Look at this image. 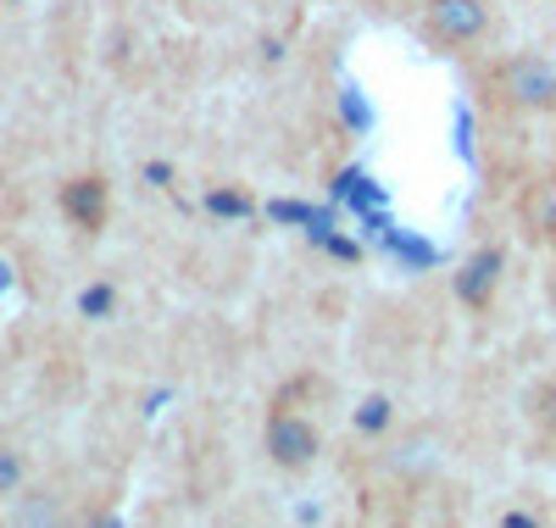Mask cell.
<instances>
[{"instance_id": "cell-13", "label": "cell", "mask_w": 556, "mask_h": 528, "mask_svg": "<svg viewBox=\"0 0 556 528\" xmlns=\"http://www.w3.org/2000/svg\"><path fill=\"white\" fill-rule=\"evenodd\" d=\"M7 284H12V267H7V262H0V290H7Z\"/></svg>"}, {"instance_id": "cell-9", "label": "cell", "mask_w": 556, "mask_h": 528, "mask_svg": "<svg viewBox=\"0 0 556 528\" xmlns=\"http://www.w3.org/2000/svg\"><path fill=\"white\" fill-rule=\"evenodd\" d=\"M78 312L84 317H112L117 312V290H112V284H89V290L78 296Z\"/></svg>"}, {"instance_id": "cell-6", "label": "cell", "mask_w": 556, "mask_h": 528, "mask_svg": "<svg viewBox=\"0 0 556 528\" xmlns=\"http://www.w3.org/2000/svg\"><path fill=\"white\" fill-rule=\"evenodd\" d=\"M523 223L534 234H556V178H540L523 189Z\"/></svg>"}, {"instance_id": "cell-3", "label": "cell", "mask_w": 556, "mask_h": 528, "mask_svg": "<svg viewBox=\"0 0 556 528\" xmlns=\"http://www.w3.org/2000/svg\"><path fill=\"white\" fill-rule=\"evenodd\" d=\"M501 273H506V251H501V246L473 251L468 262H462V273H456V301H462V306H490Z\"/></svg>"}, {"instance_id": "cell-2", "label": "cell", "mask_w": 556, "mask_h": 528, "mask_svg": "<svg viewBox=\"0 0 556 528\" xmlns=\"http://www.w3.org/2000/svg\"><path fill=\"white\" fill-rule=\"evenodd\" d=\"M267 456L278 467H306L317 456V428L295 412H273L267 417Z\"/></svg>"}, {"instance_id": "cell-11", "label": "cell", "mask_w": 556, "mask_h": 528, "mask_svg": "<svg viewBox=\"0 0 556 528\" xmlns=\"http://www.w3.org/2000/svg\"><path fill=\"white\" fill-rule=\"evenodd\" d=\"M17 485H23V456L0 445V495H17Z\"/></svg>"}, {"instance_id": "cell-12", "label": "cell", "mask_w": 556, "mask_h": 528, "mask_svg": "<svg viewBox=\"0 0 556 528\" xmlns=\"http://www.w3.org/2000/svg\"><path fill=\"white\" fill-rule=\"evenodd\" d=\"M501 528H540V523H534L529 512H506V517H501Z\"/></svg>"}, {"instance_id": "cell-5", "label": "cell", "mask_w": 556, "mask_h": 528, "mask_svg": "<svg viewBox=\"0 0 556 528\" xmlns=\"http://www.w3.org/2000/svg\"><path fill=\"white\" fill-rule=\"evenodd\" d=\"M62 212H67L78 228H101V223H106V184H101V178H73V184H62Z\"/></svg>"}, {"instance_id": "cell-8", "label": "cell", "mask_w": 556, "mask_h": 528, "mask_svg": "<svg viewBox=\"0 0 556 528\" xmlns=\"http://www.w3.org/2000/svg\"><path fill=\"white\" fill-rule=\"evenodd\" d=\"M206 206H212L217 217H251V212H256V201H251V196H240V189H212Z\"/></svg>"}, {"instance_id": "cell-4", "label": "cell", "mask_w": 556, "mask_h": 528, "mask_svg": "<svg viewBox=\"0 0 556 528\" xmlns=\"http://www.w3.org/2000/svg\"><path fill=\"white\" fill-rule=\"evenodd\" d=\"M429 28L451 45H468L490 28V12L484 0H429Z\"/></svg>"}, {"instance_id": "cell-14", "label": "cell", "mask_w": 556, "mask_h": 528, "mask_svg": "<svg viewBox=\"0 0 556 528\" xmlns=\"http://www.w3.org/2000/svg\"><path fill=\"white\" fill-rule=\"evenodd\" d=\"M96 528H123V523H117V517H101V523H96Z\"/></svg>"}, {"instance_id": "cell-1", "label": "cell", "mask_w": 556, "mask_h": 528, "mask_svg": "<svg viewBox=\"0 0 556 528\" xmlns=\"http://www.w3.org/2000/svg\"><path fill=\"white\" fill-rule=\"evenodd\" d=\"M501 95L523 112H551L556 106V67L545 56H513L501 67Z\"/></svg>"}, {"instance_id": "cell-7", "label": "cell", "mask_w": 556, "mask_h": 528, "mask_svg": "<svg viewBox=\"0 0 556 528\" xmlns=\"http://www.w3.org/2000/svg\"><path fill=\"white\" fill-rule=\"evenodd\" d=\"M12 528H62L56 495H23L17 512H12Z\"/></svg>"}, {"instance_id": "cell-10", "label": "cell", "mask_w": 556, "mask_h": 528, "mask_svg": "<svg viewBox=\"0 0 556 528\" xmlns=\"http://www.w3.org/2000/svg\"><path fill=\"white\" fill-rule=\"evenodd\" d=\"M384 423H390V401H384V395H367V401L356 406V428H362V435H379Z\"/></svg>"}]
</instances>
